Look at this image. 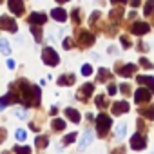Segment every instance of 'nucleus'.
Returning a JSON list of instances; mask_svg holds the SVG:
<instances>
[{
    "label": "nucleus",
    "instance_id": "obj_1",
    "mask_svg": "<svg viewBox=\"0 0 154 154\" xmlns=\"http://www.w3.org/2000/svg\"><path fill=\"white\" fill-rule=\"evenodd\" d=\"M111 125H112V120H111L107 114L102 112V114L96 118V131H98V136H100V138H105L107 132H109V129H111Z\"/></svg>",
    "mask_w": 154,
    "mask_h": 154
},
{
    "label": "nucleus",
    "instance_id": "obj_2",
    "mask_svg": "<svg viewBox=\"0 0 154 154\" xmlns=\"http://www.w3.org/2000/svg\"><path fill=\"white\" fill-rule=\"evenodd\" d=\"M42 60H44V63L54 67V65H58L60 56H58V53H56L53 47H44V51H42Z\"/></svg>",
    "mask_w": 154,
    "mask_h": 154
},
{
    "label": "nucleus",
    "instance_id": "obj_3",
    "mask_svg": "<svg viewBox=\"0 0 154 154\" xmlns=\"http://www.w3.org/2000/svg\"><path fill=\"white\" fill-rule=\"evenodd\" d=\"M0 29H6L9 33H17L18 26H17L15 18H11L9 15H2V17H0Z\"/></svg>",
    "mask_w": 154,
    "mask_h": 154
},
{
    "label": "nucleus",
    "instance_id": "obj_4",
    "mask_svg": "<svg viewBox=\"0 0 154 154\" xmlns=\"http://www.w3.org/2000/svg\"><path fill=\"white\" fill-rule=\"evenodd\" d=\"M145 145H147V136H145L143 132H136V134L131 138V149L141 150V149H145Z\"/></svg>",
    "mask_w": 154,
    "mask_h": 154
},
{
    "label": "nucleus",
    "instance_id": "obj_5",
    "mask_svg": "<svg viewBox=\"0 0 154 154\" xmlns=\"http://www.w3.org/2000/svg\"><path fill=\"white\" fill-rule=\"evenodd\" d=\"M94 93V85L93 84H84L82 87H80V91L76 93V100H80V102H87L89 100V96Z\"/></svg>",
    "mask_w": 154,
    "mask_h": 154
},
{
    "label": "nucleus",
    "instance_id": "obj_6",
    "mask_svg": "<svg viewBox=\"0 0 154 154\" xmlns=\"http://www.w3.org/2000/svg\"><path fill=\"white\" fill-rule=\"evenodd\" d=\"M114 69H116V72L120 74V76H125V78H127V76H132L134 72H136V65L134 63H125V65H122V63H116L114 65Z\"/></svg>",
    "mask_w": 154,
    "mask_h": 154
},
{
    "label": "nucleus",
    "instance_id": "obj_7",
    "mask_svg": "<svg viewBox=\"0 0 154 154\" xmlns=\"http://www.w3.org/2000/svg\"><path fill=\"white\" fill-rule=\"evenodd\" d=\"M149 29H150V26H149L147 22H134V24L129 27V31H131L132 35H138V36L149 33Z\"/></svg>",
    "mask_w": 154,
    "mask_h": 154
},
{
    "label": "nucleus",
    "instance_id": "obj_8",
    "mask_svg": "<svg viewBox=\"0 0 154 154\" xmlns=\"http://www.w3.org/2000/svg\"><path fill=\"white\" fill-rule=\"evenodd\" d=\"M78 42H80L84 47H91V45L94 44V35L82 29V31H78Z\"/></svg>",
    "mask_w": 154,
    "mask_h": 154
},
{
    "label": "nucleus",
    "instance_id": "obj_9",
    "mask_svg": "<svg viewBox=\"0 0 154 154\" xmlns=\"http://www.w3.org/2000/svg\"><path fill=\"white\" fill-rule=\"evenodd\" d=\"M134 100H136V103H147V102L150 100V91L145 89V87L138 89V91L134 93Z\"/></svg>",
    "mask_w": 154,
    "mask_h": 154
},
{
    "label": "nucleus",
    "instance_id": "obj_10",
    "mask_svg": "<svg viewBox=\"0 0 154 154\" xmlns=\"http://www.w3.org/2000/svg\"><path fill=\"white\" fill-rule=\"evenodd\" d=\"M93 138H94V134H93V131H85L84 132V136H82V140H80V145H78V150H85L91 143H93Z\"/></svg>",
    "mask_w": 154,
    "mask_h": 154
},
{
    "label": "nucleus",
    "instance_id": "obj_11",
    "mask_svg": "<svg viewBox=\"0 0 154 154\" xmlns=\"http://www.w3.org/2000/svg\"><path fill=\"white\" fill-rule=\"evenodd\" d=\"M45 20H47V17H45L44 13H33V15H29V18H27V22H29L33 27L45 24Z\"/></svg>",
    "mask_w": 154,
    "mask_h": 154
},
{
    "label": "nucleus",
    "instance_id": "obj_12",
    "mask_svg": "<svg viewBox=\"0 0 154 154\" xmlns=\"http://www.w3.org/2000/svg\"><path fill=\"white\" fill-rule=\"evenodd\" d=\"M131 109V105H129V102H116V103H112V107H111V111H112V114H123V112H127Z\"/></svg>",
    "mask_w": 154,
    "mask_h": 154
},
{
    "label": "nucleus",
    "instance_id": "obj_13",
    "mask_svg": "<svg viewBox=\"0 0 154 154\" xmlns=\"http://www.w3.org/2000/svg\"><path fill=\"white\" fill-rule=\"evenodd\" d=\"M9 9L17 15V17H20V15H24V2H20V0H9Z\"/></svg>",
    "mask_w": 154,
    "mask_h": 154
},
{
    "label": "nucleus",
    "instance_id": "obj_14",
    "mask_svg": "<svg viewBox=\"0 0 154 154\" xmlns=\"http://www.w3.org/2000/svg\"><path fill=\"white\" fill-rule=\"evenodd\" d=\"M51 17H53L56 22H65V20H67V13H65L62 8H54V9L51 11Z\"/></svg>",
    "mask_w": 154,
    "mask_h": 154
},
{
    "label": "nucleus",
    "instance_id": "obj_15",
    "mask_svg": "<svg viewBox=\"0 0 154 154\" xmlns=\"http://www.w3.org/2000/svg\"><path fill=\"white\" fill-rule=\"evenodd\" d=\"M65 116H67L72 123H80V112L76 111V109H72V107H67V109H65Z\"/></svg>",
    "mask_w": 154,
    "mask_h": 154
},
{
    "label": "nucleus",
    "instance_id": "obj_16",
    "mask_svg": "<svg viewBox=\"0 0 154 154\" xmlns=\"http://www.w3.org/2000/svg\"><path fill=\"white\" fill-rule=\"evenodd\" d=\"M138 84H145V85H149V89L154 93V78L152 76H138Z\"/></svg>",
    "mask_w": 154,
    "mask_h": 154
},
{
    "label": "nucleus",
    "instance_id": "obj_17",
    "mask_svg": "<svg viewBox=\"0 0 154 154\" xmlns=\"http://www.w3.org/2000/svg\"><path fill=\"white\" fill-rule=\"evenodd\" d=\"M74 74H63V76H60L58 78V84L60 85H72L74 84Z\"/></svg>",
    "mask_w": 154,
    "mask_h": 154
},
{
    "label": "nucleus",
    "instance_id": "obj_18",
    "mask_svg": "<svg viewBox=\"0 0 154 154\" xmlns=\"http://www.w3.org/2000/svg\"><path fill=\"white\" fill-rule=\"evenodd\" d=\"M0 53H2L4 56H9L11 53V47H9V42L6 38H0Z\"/></svg>",
    "mask_w": 154,
    "mask_h": 154
},
{
    "label": "nucleus",
    "instance_id": "obj_19",
    "mask_svg": "<svg viewBox=\"0 0 154 154\" xmlns=\"http://www.w3.org/2000/svg\"><path fill=\"white\" fill-rule=\"evenodd\" d=\"M111 72H109V69H105V67H100V71H98V82H107L109 78H111Z\"/></svg>",
    "mask_w": 154,
    "mask_h": 154
},
{
    "label": "nucleus",
    "instance_id": "obj_20",
    "mask_svg": "<svg viewBox=\"0 0 154 154\" xmlns=\"http://www.w3.org/2000/svg\"><path fill=\"white\" fill-rule=\"evenodd\" d=\"M122 13H123V11H122V8L112 9V11H111V22H112V24L116 22V26H118V22L122 20Z\"/></svg>",
    "mask_w": 154,
    "mask_h": 154
},
{
    "label": "nucleus",
    "instance_id": "obj_21",
    "mask_svg": "<svg viewBox=\"0 0 154 154\" xmlns=\"http://www.w3.org/2000/svg\"><path fill=\"white\" fill-rule=\"evenodd\" d=\"M47 143H49V138H47V136H36V140H35V145H36L38 149H45Z\"/></svg>",
    "mask_w": 154,
    "mask_h": 154
},
{
    "label": "nucleus",
    "instance_id": "obj_22",
    "mask_svg": "<svg viewBox=\"0 0 154 154\" xmlns=\"http://www.w3.org/2000/svg\"><path fill=\"white\" fill-rule=\"evenodd\" d=\"M140 114L141 116H147L149 120H154V107L150 105V107H141L140 109Z\"/></svg>",
    "mask_w": 154,
    "mask_h": 154
},
{
    "label": "nucleus",
    "instance_id": "obj_23",
    "mask_svg": "<svg viewBox=\"0 0 154 154\" xmlns=\"http://www.w3.org/2000/svg\"><path fill=\"white\" fill-rule=\"evenodd\" d=\"M51 127H53L54 131H63V129H65V122L60 120V118H54L53 123H51Z\"/></svg>",
    "mask_w": 154,
    "mask_h": 154
},
{
    "label": "nucleus",
    "instance_id": "obj_24",
    "mask_svg": "<svg viewBox=\"0 0 154 154\" xmlns=\"http://www.w3.org/2000/svg\"><path fill=\"white\" fill-rule=\"evenodd\" d=\"M94 103H96V107H98V109H105V107L109 105V103L105 102V96H103V94H98V96H96V102H94Z\"/></svg>",
    "mask_w": 154,
    "mask_h": 154
},
{
    "label": "nucleus",
    "instance_id": "obj_25",
    "mask_svg": "<svg viewBox=\"0 0 154 154\" xmlns=\"http://www.w3.org/2000/svg\"><path fill=\"white\" fill-rule=\"evenodd\" d=\"M143 13H145L147 17H150V15L154 13V0H149V2L145 4V8H143Z\"/></svg>",
    "mask_w": 154,
    "mask_h": 154
},
{
    "label": "nucleus",
    "instance_id": "obj_26",
    "mask_svg": "<svg viewBox=\"0 0 154 154\" xmlns=\"http://www.w3.org/2000/svg\"><path fill=\"white\" fill-rule=\"evenodd\" d=\"M13 152H15V154H31V149H29V147H20V145H15Z\"/></svg>",
    "mask_w": 154,
    "mask_h": 154
},
{
    "label": "nucleus",
    "instance_id": "obj_27",
    "mask_svg": "<svg viewBox=\"0 0 154 154\" xmlns=\"http://www.w3.org/2000/svg\"><path fill=\"white\" fill-rule=\"evenodd\" d=\"M125 127H127V125H125L123 122L118 125V129H116V138H118V140H122V138L125 136Z\"/></svg>",
    "mask_w": 154,
    "mask_h": 154
},
{
    "label": "nucleus",
    "instance_id": "obj_28",
    "mask_svg": "<svg viewBox=\"0 0 154 154\" xmlns=\"http://www.w3.org/2000/svg\"><path fill=\"white\" fill-rule=\"evenodd\" d=\"M74 140H76V132H69L67 136H63L62 143H63V145H69V143H72Z\"/></svg>",
    "mask_w": 154,
    "mask_h": 154
},
{
    "label": "nucleus",
    "instance_id": "obj_29",
    "mask_svg": "<svg viewBox=\"0 0 154 154\" xmlns=\"http://www.w3.org/2000/svg\"><path fill=\"white\" fill-rule=\"evenodd\" d=\"M120 42H122L123 49H129V47H131V44H132V42H131V38H129L127 35H122V36H120Z\"/></svg>",
    "mask_w": 154,
    "mask_h": 154
},
{
    "label": "nucleus",
    "instance_id": "obj_30",
    "mask_svg": "<svg viewBox=\"0 0 154 154\" xmlns=\"http://www.w3.org/2000/svg\"><path fill=\"white\" fill-rule=\"evenodd\" d=\"M71 15H72V22H74V26H78V24L82 22V17H80V9H74Z\"/></svg>",
    "mask_w": 154,
    "mask_h": 154
},
{
    "label": "nucleus",
    "instance_id": "obj_31",
    "mask_svg": "<svg viewBox=\"0 0 154 154\" xmlns=\"http://www.w3.org/2000/svg\"><path fill=\"white\" fill-rule=\"evenodd\" d=\"M31 33H33V36H35L36 44H40V42H42V31H40L38 27H33V29H31Z\"/></svg>",
    "mask_w": 154,
    "mask_h": 154
},
{
    "label": "nucleus",
    "instance_id": "obj_32",
    "mask_svg": "<svg viewBox=\"0 0 154 154\" xmlns=\"http://www.w3.org/2000/svg\"><path fill=\"white\" fill-rule=\"evenodd\" d=\"M82 74H84V76H91V74H93V67H91L89 63L82 65Z\"/></svg>",
    "mask_w": 154,
    "mask_h": 154
},
{
    "label": "nucleus",
    "instance_id": "obj_33",
    "mask_svg": "<svg viewBox=\"0 0 154 154\" xmlns=\"http://www.w3.org/2000/svg\"><path fill=\"white\" fill-rule=\"evenodd\" d=\"M26 136H27V134H26V131H24V129H18V131H17V140H18V141H24V140H26Z\"/></svg>",
    "mask_w": 154,
    "mask_h": 154
},
{
    "label": "nucleus",
    "instance_id": "obj_34",
    "mask_svg": "<svg viewBox=\"0 0 154 154\" xmlns=\"http://www.w3.org/2000/svg\"><path fill=\"white\" fill-rule=\"evenodd\" d=\"M140 63H141V67H145V69H152V63H150L147 58H140Z\"/></svg>",
    "mask_w": 154,
    "mask_h": 154
},
{
    "label": "nucleus",
    "instance_id": "obj_35",
    "mask_svg": "<svg viewBox=\"0 0 154 154\" xmlns=\"http://www.w3.org/2000/svg\"><path fill=\"white\" fill-rule=\"evenodd\" d=\"M15 114H17V118H18V120H26V111H24V109H17V111H15Z\"/></svg>",
    "mask_w": 154,
    "mask_h": 154
},
{
    "label": "nucleus",
    "instance_id": "obj_36",
    "mask_svg": "<svg viewBox=\"0 0 154 154\" xmlns=\"http://www.w3.org/2000/svg\"><path fill=\"white\" fill-rule=\"evenodd\" d=\"M72 44H74V42H72V38H65V40H63V49H71V47H72Z\"/></svg>",
    "mask_w": 154,
    "mask_h": 154
},
{
    "label": "nucleus",
    "instance_id": "obj_37",
    "mask_svg": "<svg viewBox=\"0 0 154 154\" xmlns=\"http://www.w3.org/2000/svg\"><path fill=\"white\" fill-rule=\"evenodd\" d=\"M118 87H120V91H122L123 94H129V93H131V87H129L127 84H122V85H118Z\"/></svg>",
    "mask_w": 154,
    "mask_h": 154
},
{
    "label": "nucleus",
    "instance_id": "obj_38",
    "mask_svg": "<svg viewBox=\"0 0 154 154\" xmlns=\"http://www.w3.org/2000/svg\"><path fill=\"white\" fill-rule=\"evenodd\" d=\"M116 91H118V85L111 84V85H109V94H111V96H114V94H116Z\"/></svg>",
    "mask_w": 154,
    "mask_h": 154
},
{
    "label": "nucleus",
    "instance_id": "obj_39",
    "mask_svg": "<svg viewBox=\"0 0 154 154\" xmlns=\"http://www.w3.org/2000/svg\"><path fill=\"white\" fill-rule=\"evenodd\" d=\"M8 138V132H6V129H0V143H4V140Z\"/></svg>",
    "mask_w": 154,
    "mask_h": 154
},
{
    "label": "nucleus",
    "instance_id": "obj_40",
    "mask_svg": "<svg viewBox=\"0 0 154 154\" xmlns=\"http://www.w3.org/2000/svg\"><path fill=\"white\" fill-rule=\"evenodd\" d=\"M147 49H149V47H147V45H143V44L140 42V45H138V51H141V53L145 51V53H147Z\"/></svg>",
    "mask_w": 154,
    "mask_h": 154
},
{
    "label": "nucleus",
    "instance_id": "obj_41",
    "mask_svg": "<svg viewBox=\"0 0 154 154\" xmlns=\"http://www.w3.org/2000/svg\"><path fill=\"white\" fill-rule=\"evenodd\" d=\"M112 154H125V149H123V147H120V149L112 150Z\"/></svg>",
    "mask_w": 154,
    "mask_h": 154
},
{
    "label": "nucleus",
    "instance_id": "obj_42",
    "mask_svg": "<svg viewBox=\"0 0 154 154\" xmlns=\"http://www.w3.org/2000/svg\"><path fill=\"white\" fill-rule=\"evenodd\" d=\"M8 67L13 69V67H15V62H13V60H8Z\"/></svg>",
    "mask_w": 154,
    "mask_h": 154
}]
</instances>
